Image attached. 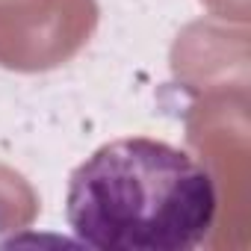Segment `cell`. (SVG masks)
Masks as SVG:
<instances>
[{
  "label": "cell",
  "instance_id": "1",
  "mask_svg": "<svg viewBox=\"0 0 251 251\" xmlns=\"http://www.w3.org/2000/svg\"><path fill=\"white\" fill-rule=\"evenodd\" d=\"M216 213L210 169L151 136L106 142L68 177V225L100 251H189L207 239Z\"/></svg>",
  "mask_w": 251,
  "mask_h": 251
},
{
  "label": "cell",
  "instance_id": "2",
  "mask_svg": "<svg viewBox=\"0 0 251 251\" xmlns=\"http://www.w3.org/2000/svg\"><path fill=\"white\" fill-rule=\"evenodd\" d=\"M98 21V0H0V68H59L89 45Z\"/></svg>",
  "mask_w": 251,
  "mask_h": 251
},
{
  "label": "cell",
  "instance_id": "3",
  "mask_svg": "<svg viewBox=\"0 0 251 251\" xmlns=\"http://www.w3.org/2000/svg\"><path fill=\"white\" fill-rule=\"evenodd\" d=\"M39 195L30 180L12 166L0 163V236L27 230L39 216Z\"/></svg>",
  "mask_w": 251,
  "mask_h": 251
}]
</instances>
